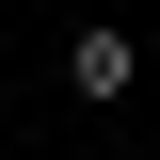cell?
Masks as SVG:
<instances>
[{
	"label": "cell",
	"mask_w": 160,
	"mask_h": 160,
	"mask_svg": "<svg viewBox=\"0 0 160 160\" xmlns=\"http://www.w3.org/2000/svg\"><path fill=\"white\" fill-rule=\"evenodd\" d=\"M128 80H144V48H128V16H80V32H64V96H80V112H112Z\"/></svg>",
	"instance_id": "6da1fadb"
}]
</instances>
